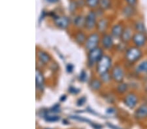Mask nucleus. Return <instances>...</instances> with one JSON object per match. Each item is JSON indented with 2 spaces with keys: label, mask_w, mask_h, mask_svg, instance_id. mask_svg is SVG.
<instances>
[{
  "label": "nucleus",
  "mask_w": 147,
  "mask_h": 129,
  "mask_svg": "<svg viewBox=\"0 0 147 129\" xmlns=\"http://www.w3.org/2000/svg\"><path fill=\"white\" fill-rule=\"evenodd\" d=\"M103 57V50L101 48H97L89 51L88 55V65L89 67H93L95 63H98Z\"/></svg>",
  "instance_id": "1"
},
{
  "label": "nucleus",
  "mask_w": 147,
  "mask_h": 129,
  "mask_svg": "<svg viewBox=\"0 0 147 129\" xmlns=\"http://www.w3.org/2000/svg\"><path fill=\"white\" fill-rule=\"evenodd\" d=\"M111 66V59L107 55H103L97 65V72L102 75L108 72L109 69Z\"/></svg>",
  "instance_id": "2"
},
{
  "label": "nucleus",
  "mask_w": 147,
  "mask_h": 129,
  "mask_svg": "<svg viewBox=\"0 0 147 129\" xmlns=\"http://www.w3.org/2000/svg\"><path fill=\"white\" fill-rule=\"evenodd\" d=\"M141 51L137 47H131L129 48L125 53V59L131 63L137 61L141 58Z\"/></svg>",
  "instance_id": "3"
},
{
  "label": "nucleus",
  "mask_w": 147,
  "mask_h": 129,
  "mask_svg": "<svg viewBox=\"0 0 147 129\" xmlns=\"http://www.w3.org/2000/svg\"><path fill=\"white\" fill-rule=\"evenodd\" d=\"M99 37L98 33L91 34L90 36L88 37L86 39V43H85V47L88 50L90 51L93 49L97 48V46L99 43Z\"/></svg>",
  "instance_id": "4"
},
{
  "label": "nucleus",
  "mask_w": 147,
  "mask_h": 129,
  "mask_svg": "<svg viewBox=\"0 0 147 129\" xmlns=\"http://www.w3.org/2000/svg\"><path fill=\"white\" fill-rule=\"evenodd\" d=\"M96 14L93 11H90L85 18V25L84 27L88 30L92 29L96 25Z\"/></svg>",
  "instance_id": "5"
},
{
  "label": "nucleus",
  "mask_w": 147,
  "mask_h": 129,
  "mask_svg": "<svg viewBox=\"0 0 147 129\" xmlns=\"http://www.w3.org/2000/svg\"><path fill=\"white\" fill-rule=\"evenodd\" d=\"M138 98H137L136 95L134 93H130L125 96L124 100V102L125 105L129 108H134L137 104Z\"/></svg>",
  "instance_id": "6"
},
{
  "label": "nucleus",
  "mask_w": 147,
  "mask_h": 129,
  "mask_svg": "<svg viewBox=\"0 0 147 129\" xmlns=\"http://www.w3.org/2000/svg\"><path fill=\"white\" fill-rule=\"evenodd\" d=\"M113 78L115 80V81L117 82H122L124 77V70L118 65H117L113 69L112 75Z\"/></svg>",
  "instance_id": "7"
},
{
  "label": "nucleus",
  "mask_w": 147,
  "mask_h": 129,
  "mask_svg": "<svg viewBox=\"0 0 147 129\" xmlns=\"http://www.w3.org/2000/svg\"><path fill=\"white\" fill-rule=\"evenodd\" d=\"M133 41L137 47H141L146 43V37L143 33H137L132 37Z\"/></svg>",
  "instance_id": "8"
},
{
  "label": "nucleus",
  "mask_w": 147,
  "mask_h": 129,
  "mask_svg": "<svg viewBox=\"0 0 147 129\" xmlns=\"http://www.w3.org/2000/svg\"><path fill=\"white\" fill-rule=\"evenodd\" d=\"M54 23L57 27L62 28V29H65V28L68 26L69 23V19L65 17V16H55L54 17Z\"/></svg>",
  "instance_id": "9"
},
{
  "label": "nucleus",
  "mask_w": 147,
  "mask_h": 129,
  "mask_svg": "<svg viewBox=\"0 0 147 129\" xmlns=\"http://www.w3.org/2000/svg\"><path fill=\"white\" fill-rule=\"evenodd\" d=\"M135 117L138 119H143L147 117V104H144L139 106L135 112Z\"/></svg>",
  "instance_id": "10"
},
{
  "label": "nucleus",
  "mask_w": 147,
  "mask_h": 129,
  "mask_svg": "<svg viewBox=\"0 0 147 129\" xmlns=\"http://www.w3.org/2000/svg\"><path fill=\"white\" fill-rule=\"evenodd\" d=\"M123 31H124V29H123L122 25L118 23L113 27L112 30H111V35L114 38H121Z\"/></svg>",
  "instance_id": "11"
},
{
  "label": "nucleus",
  "mask_w": 147,
  "mask_h": 129,
  "mask_svg": "<svg viewBox=\"0 0 147 129\" xmlns=\"http://www.w3.org/2000/svg\"><path fill=\"white\" fill-rule=\"evenodd\" d=\"M35 82L37 88L39 90H42L44 86V78L41 71L38 69H36L35 71Z\"/></svg>",
  "instance_id": "12"
},
{
  "label": "nucleus",
  "mask_w": 147,
  "mask_h": 129,
  "mask_svg": "<svg viewBox=\"0 0 147 129\" xmlns=\"http://www.w3.org/2000/svg\"><path fill=\"white\" fill-rule=\"evenodd\" d=\"M101 43L105 49H110L113 46V37L109 35H105L102 38Z\"/></svg>",
  "instance_id": "13"
},
{
  "label": "nucleus",
  "mask_w": 147,
  "mask_h": 129,
  "mask_svg": "<svg viewBox=\"0 0 147 129\" xmlns=\"http://www.w3.org/2000/svg\"><path fill=\"white\" fill-rule=\"evenodd\" d=\"M132 31L130 28H125L123 31L122 35L121 36V39L124 42H128L131 38Z\"/></svg>",
  "instance_id": "14"
},
{
  "label": "nucleus",
  "mask_w": 147,
  "mask_h": 129,
  "mask_svg": "<svg viewBox=\"0 0 147 129\" xmlns=\"http://www.w3.org/2000/svg\"><path fill=\"white\" fill-rule=\"evenodd\" d=\"M136 71L138 73H147V60H144L141 63L137 65L136 68Z\"/></svg>",
  "instance_id": "15"
},
{
  "label": "nucleus",
  "mask_w": 147,
  "mask_h": 129,
  "mask_svg": "<svg viewBox=\"0 0 147 129\" xmlns=\"http://www.w3.org/2000/svg\"><path fill=\"white\" fill-rule=\"evenodd\" d=\"M37 56H38V58L39 59V60L43 63H48L50 61V59H51L50 56L47 54L46 52H45V51H38Z\"/></svg>",
  "instance_id": "16"
},
{
  "label": "nucleus",
  "mask_w": 147,
  "mask_h": 129,
  "mask_svg": "<svg viewBox=\"0 0 147 129\" xmlns=\"http://www.w3.org/2000/svg\"><path fill=\"white\" fill-rule=\"evenodd\" d=\"M85 18L86 17H84V16L82 15H79L76 16L75 18L74 19V23L75 25L77 27H81L82 26H84L85 25Z\"/></svg>",
  "instance_id": "17"
},
{
  "label": "nucleus",
  "mask_w": 147,
  "mask_h": 129,
  "mask_svg": "<svg viewBox=\"0 0 147 129\" xmlns=\"http://www.w3.org/2000/svg\"><path fill=\"white\" fill-rule=\"evenodd\" d=\"M108 25V22L105 19H101L98 23V29L100 32L105 31Z\"/></svg>",
  "instance_id": "18"
},
{
  "label": "nucleus",
  "mask_w": 147,
  "mask_h": 129,
  "mask_svg": "<svg viewBox=\"0 0 147 129\" xmlns=\"http://www.w3.org/2000/svg\"><path fill=\"white\" fill-rule=\"evenodd\" d=\"M101 86V82L98 80H93L90 83V88L92 90L97 91L98 90Z\"/></svg>",
  "instance_id": "19"
},
{
  "label": "nucleus",
  "mask_w": 147,
  "mask_h": 129,
  "mask_svg": "<svg viewBox=\"0 0 147 129\" xmlns=\"http://www.w3.org/2000/svg\"><path fill=\"white\" fill-rule=\"evenodd\" d=\"M134 13V9L133 8V6L129 5L125 7L124 9H123V14L125 16V17H130Z\"/></svg>",
  "instance_id": "20"
},
{
  "label": "nucleus",
  "mask_w": 147,
  "mask_h": 129,
  "mask_svg": "<svg viewBox=\"0 0 147 129\" xmlns=\"http://www.w3.org/2000/svg\"><path fill=\"white\" fill-rule=\"evenodd\" d=\"M99 4L101 9L107 10L111 7V0H99Z\"/></svg>",
  "instance_id": "21"
},
{
  "label": "nucleus",
  "mask_w": 147,
  "mask_h": 129,
  "mask_svg": "<svg viewBox=\"0 0 147 129\" xmlns=\"http://www.w3.org/2000/svg\"><path fill=\"white\" fill-rule=\"evenodd\" d=\"M75 40L78 43L82 44L86 40V37L83 33L79 32L75 35Z\"/></svg>",
  "instance_id": "22"
},
{
  "label": "nucleus",
  "mask_w": 147,
  "mask_h": 129,
  "mask_svg": "<svg viewBox=\"0 0 147 129\" xmlns=\"http://www.w3.org/2000/svg\"><path fill=\"white\" fill-rule=\"evenodd\" d=\"M135 27L139 31V33H144L146 31V29L145 27H144V23L141 22H137L136 23Z\"/></svg>",
  "instance_id": "23"
},
{
  "label": "nucleus",
  "mask_w": 147,
  "mask_h": 129,
  "mask_svg": "<svg viewBox=\"0 0 147 129\" xmlns=\"http://www.w3.org/2000/svg\"><path fill=\"white\" fill-rule=\"evenodd\" d=\"M127 90V85L125 83H120L117 87V91L119 93H124Z\"/></svg>",
  "instance_id": "24"
},
{
  "label": "nucleus",
  "mask_w": 147,
  "mask_h": 129,
  "mask_svg": "<svg viewBox=\"0 0 147 129\" xmlns=\"http://www.w3.org/2000/svg\"><path fill=\"white\" fill-rule=\"evenodd\" d=\"M45 119L47 122H56L60 119V116H47L45 117Z\"/></svg>",
  "instance_id": "25"
},
{
  "label": "nucleus",
  "mask_w": 147,
  "mask_h": 129,
  "mask_svg": "<svg viewBox=\"0 0 147 129\" xmlns=\"http://www.w3.org/2000/svg\"><path fill=\"white\" fill-rule=\"evenodd\" d=\"M88 7L90 8H94L99 4V0H86L85 1Z\"/></svg>",
  "instance_id": "26"
},
{
  "label": "nucleus",
  "mask_w": 147,
  "mask_h": 129,
  "mask_svg": "<svg viewBox=\"0 0 147 129\" xmlns=\"http://www.w3.org/2000/svg\"><path fill=\"white\" fill-rule=\"evenodd\" d=\"M71 118L73 119H75V120H78L80 121L81 122H86V123H88L90 124H92L93 123H92L91 121H90L89 119H86V118H83L82 117H79V116H71Z\"/></svg>",
  "instance_id": "27"
},
{
  "label": "nucleus",
  "mask_w": 147,
  "mask_h": 129,
  "mask_svg": "<svg viewBox=\"0 0 147 129\" xmlns=\"http://www.w3.org/2000/svg\"><path fill=\"white\" fill-rule=\"evenodd\" d=\"M111 75H109L108 74V72H107V73H105L101 75V78L102 80V81L103 82H106V83H107V82H110L111 80Z\"/></svg>",
  "instance_id": "28"
},
{
  "label": "nucleus",
  "mask_w": 147,
  "mask_h": 129,
  "mask_svg": "<svg viewBox=\"0 0 147 129\" xmlns=\"http://www.w3.org/2000/svg\"><path fill=\"white\" fill-rule=\"evenodd\" d=\"M86 79H87L86 72H85L84 70H82L79 75V80L81 82H85L86 80Z\"/></svg>",
  "instance_id": "29"
},
{
  "label": "nucleus",
  "mask_w": 147,
  "mask_h": 129,
  "mask_svg": "<svg viewBox=\"0 0 147 129\" xmlns=\"http://www.w3.org/2000/svg\"><path fill=\"white\" fill-rule=\"evenodd\" d=\"M51 112L56 114L57 112H60V105L56 104L51 108Z\"/></svg>",
  "instance_id": "30"
},
{
  "label": "nucleus",
  "mask_w": 147,
  "mask_h": 129,
  "mask_svg": "<svg viewBox=\"0 0 147 129\" xmlns=\"http://www.w3.org/2000/svg\"><path fill=\"white\" fill-rule=\"evenodd\" d=\"M85 102H86V98H85L84 97H82L78 99L77 102V105L78 106H81L84 104Z\"/></svg>",
  "instance_id": "31"
},
{
  "label": "nucleus",
  "mask_w": 147,
  "mask_h": 129,
  "mask_svg": "<svg viewBox=\"0 0 147 129\" xmlns=\"http://www.w3.org/2000/svg\"><path fill=\"white\" fill-rule=\"evenodd\" d=\"M69 91L71 93L77 94L79 92L80 90H79V89H77L76 88H74V87L71 86L70 88H69Z\"/></svg>",
  "instance_id": "32"
},
{
  "label": "nucleus",
  "mask_w": 147,
  "mask_h": 129,
  "mask_svg": "<svg viewBox=\"0 0 147 129\" xmlns=\"http://www.w3.org/2000/svg\"><path fill=\"white\" fill-rule=\"evenodd\" d=\"M73 69H74V66L72 64H68L66 67V70L68 72H72Z\"/></svg>",
  "instance_id": "33"
},
{
  "label": "nucleus",
  "mask_w": 147,
  "mask_h": 129,
  "mask_svg": "<svg viewBox=\"0 0 147 129\" xmlns=\"http://www.w3.org/2000/svg\"><path fill=\"white\" fill-rule=\"evenodd\" d=\"M125 1H126L127 3H128L129 5L133 6V5H134L136 3L137 0H125Z\"/></svg>",
  "instance_id": "34"
},
{
  "label": "nucleus",
  "mask_w": 147,
  "mask_h": 129,
  "mask_svg": "<svg viewBox=\"0 0 147 129\" xmlns=\"http://www.w3.org/2000/svg\"><path fill=\"white\" fill-rule=\"evenodd\" d=\"M45 15H46V13L45 11H42V13H41V16H40V17H39V22H41V20H42V19H44V18L45 17Z\"/></svg>",
  "instance_id": "35"
},
{
  "label": "nucleus",
  "mask_w": 147,
  "mask_h": 129,
  "mask_svg": "<svg viewBox=\"0 0 147 129\" xmlns=\"http://www.w3.org/2000/svg\"><path fill=\"white\" fill-rule=\"evenodd\" d=\"M115 112V110L113 108H109L107 110V113L108 114H113Z\"/></svg>",
  "instance_id": "36"
},
{
  "label": "nucleus",
  "mask_w": 147,
  "mask_h": 129,
  "mask_svg": "<svg viewBox=\"0 0 147 129\" xmlns=\"http://www.w3.org/2000/svg\"><path fill=\"white\" fill-rule=\"evenodd\" d=\"M76 5H77V3H71V4H70V7H69V9L71 11H73V10H74L75 9V7H75L76 6Z\"/></svg>",
  "instance_id": "37"
},
{
  "label": "nucleus",
  "mask_w": 147,
  "mask_h": 129,
  "mask_svg": "<svg viewBox=\"0 0 147 129\" xmlns=\"http://www.w3.org/2000/svg\"><path fill=\"white\" fill-rule=\"evenodd\" d=\"M46 1L48 2V3H56L58 0H46Z\"/></svg>",
  "instance_id": "38"
},
{
  "label": "nucleus",
  "mask_w": 147,
  "mask_h": 129,
  "mask_svg": "<svg viewBox=\"0 0 147 129\" xmlns=\"http://www.w3.org/2000/svg\"><path fill=\"white\" fill-rule=\"evenodd\" d=\"M146 92H147V86H146Z\"/></svg>",
  "instance_id": "39"
},
{
  "label": "nucleus",
  "mask_w": 147,
  "mask_h": 129,
  "mask_svg": "<svg viewBox=\"0 0 147 129\" xmlns=\"http://www.w3.org/2000/svg\"><path fill=\"white\" fill-rule=\"evenodd\" d=\"M47 129H48V128H47Z\"/></svg>",
  "instance_id": "40"
}]
</instances>
